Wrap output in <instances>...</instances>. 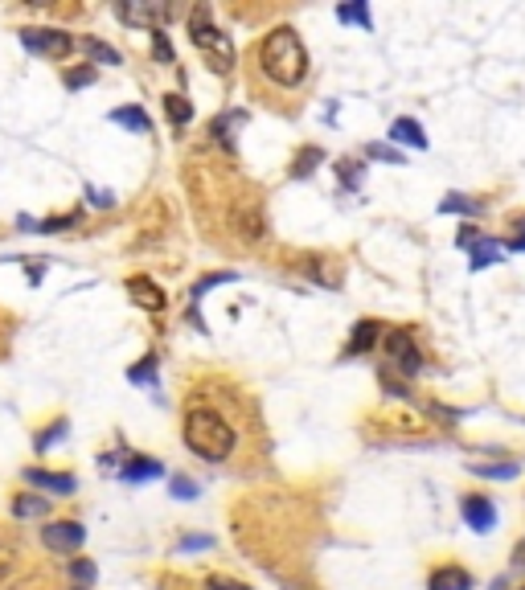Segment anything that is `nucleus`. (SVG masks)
I'll use <instances>...</instances> for the list:
<instances>
[{
	"mask_svg": "<svg viewBox=\"0 0 525 590\" xmlns=\"http://www.w3.org/2000/svg\"><path fill=\"white\" fill-rule=\"evenodd\" d=\"M259 66L275 87L296 90L304 78H308L312 58H308V46H304L300 33H296L292 25H280V30H271L259 41Z\"/></svg>",
	"mask_w": 525,
	"mask_h": 590,
	"instance_id": "f257e3e1",
	"label": "nucleus"
},
{
	"mask_svg": "<svg viewBox=\"0 0 525 590\" xmlns=\"http://www.w3.org/2000/svg\"><path fill=\"white\" fill-rule=\"evenodd\" d=\"M185 447L197 459H210V464H222L234 451V426L226 423L218 410L197 406L185 415Z\"/></svg>",
	"mask_w": 525,
	"mask_h": 590,
	"instance_id": "f03ea898",
	"label": "nucleus"
},
{
	"mask_svg": "<svg viewBox=\"0 0 525 590\" xmlns=\"http://www.w3.org/2000/svg\"><path fill=\"white\" fill-rule=\"evenodd\" d=\"M189 41L197 46V54L205 58V66L214 70V74H230L234 70V41L226 30H218L210 9H194L189 13Z\"/></svg>",
	"mask_w": 525,
	"mask_h": 590,
	"instance_id": "7ed1b4c3",
	"label": "nucleus"
},
{
	"mask_svg": "<svg viewBox=\"0 0 525 590\" xmlns=\"http://www.w3.org/2000/svg\"><path fill=\"white\" fill-rule=\"evenodd\" d=\"M386 357L394 361V369H399V373H407V378H415L418 369H423V353H418L415 337H410L407 329L386 332Z\"/></svg>",
	"mask_w": 525,
	"mask_h": 590,
	"instance_id": "20e7f679",
	"label": "nucleus"
},
{
	"mask_svg": "<svg viewBox=\"0 0 525 590\" xmlns=\"http://www.w3.org/2000/svg\"><path fill=\"white\" fill-rule=\"evenodd\" d=\"M116 17L124 21V25H136V30H160L168 21V4H148V0H124V4H116Z\"/></svg>",
	"mask_w": 525,
	"mask_h": 590,
	"instance_id": "39448f33",
	"label": "nucleus"
},
{
	"mask_svg": "<svg viewBox=\"0 0 525 590\" xmlns=\"http://www.w3.org/2000/svg\"><path fill=\"white\" fill-rule=\"evenodd\" d=\"M21 41L33 54H46V58H66L74 49V38L66 30H21Z\"/></svg>",
	"mask_w": 525,
	"mask_h": 590,
	"instance_id": "423d86ee",
	"label": "nucleus"
},
{
	"mask_svg": "<svg viewBox=\"0 0 525 590\" xmlns=\"http://www.w3.org/2000/svg\"><path fill=\"white\" fill-rule=\"evenodd\" d=\"M41 542L49 545V550H78V545L87 542V529L78 521H49L46 529H41Z\"/></svg>",
	"mask_w": 525,
	"mask_h": 590,
	"instance_id": "0eeeda50",
	"label": "nucleus"
},
{
	"mask_svg": "<svg viewBox=\"0 0 525 590\" xmlns=\"http://www.w3.org/2000/svg\"><path fill=\"white\" fill-rule=\"evenodd\" d=\"M25 484L46 488V492H58V496H70V492H74V475L46 472V467H30V472H25Z\"/></svg>",
	"mask_w": 525,
	"mask_h": 590,
	"instance_id": "6e6552de",
	"label": "nucleus"
},
{
	"mask_svg": "<svg viewBox=\"0 0 525 590\" xmlns=\"http://www.w3.org/2000/svg\"><path fill=\"white\" fill-rule=\"evenodd\" d=\"M464 521L472 525L477 533H488V529L496 525L493 500H488V496H468V500H464Z\"/></svg>",
	"mask_w": 525,
	"mask_h": 590,
	"instance_id": "1a4fd4ad",
	"label": "nucleus"
},
{
	"mask_svg": "<svg viewBox=\"0 0 525 590\" xmlns=\"http://www.w3.org/2000/svg\"><path fill=\"white\" fill-rule=\"evenodd\" d=\"M390 140H394V144H407V148L427 152V136H423V127H418L410 115H399L394 124H390Z\"/></svg>",
	"mask_w": 525,
	"mask_h": 590,
	"instance_id": "9d476101",
	"label": "nucleus"
},
{
	"mask_svg": "<svg viewBox=\"0 0 525 590\" xmlns=\"http://www.w3.org/2000/svg\"><path fill=\"white\" fill-rule=\"evenodd\" d=\"M127 291H132V300H136L140 308H148V312H160V308H165V291L156 287L152 279H144V275L127 279Z\"/></svg>",
	"mask_w": 525,
	"mask_h": 590,
	"instance_id": "9b49d317",
	"label": "nucleus"
},
{
	"mask_svg": "<svg viewBox=\"0 0 525 590\" xmlns=\"http://www.w3.org/2000/svg\"><path fill=\"white\" fill-rule=\"evenodd\" d=\"M427 590H472V574L460 566H439L427 578Z\"/></svg>",
	"mask_w": 525,
	"mask_h": 590,
	"instance_id": "f8f14e48",
	"label": "nucleus"
},
{
	"mask_svg": "<svg viewBox=\"0 0 525 590\" xmlns=\"http://www.w3.org/2000/svg\"><path fill=\"white\" fill-rule=\"evenodd\" d=\"M468 254H472V271H485V267H493V262L505 259V243H496L493 234H485Z\"/></svg>",
	"mask_w": 525,
	"mask_h": 590,
	"instance_id": "ddd939ff",
	"label": "nucleus"
},
{
	"mask_svg": "<svg viewBox=\"0 0 525 590\" xmlns=\"http://www.w3.org/2000/svg\"><path fill=\"white\" fill-rule=\"evenodd\" d=\"M13 517H17V521L49 517V500H46V496H38V492H25V496H17V500H13Z\"/></svg>",
	"mask_w": 525,
	"mask_h": 590,
	"instance_id": "4468645a",
	"label": "nucleus"
},
{
	"mask_svg": "<svg viewBox=\"0 0 525 590\" xmlns=\"http://www.w3.org/2000/svg\"><path fill=\"white\" fill-rule=\"evenodd\" d=\"M119 475H124L127 484H140V480H160V475H165V464H156V459H144V455H140V459H132V464H127Z\"/></svg>",
	"mask_w": 525,
	"mask_h": 590,
	"instance_id": "2eb2a0df",
	"label": "nucleus"
},
{
	"mask_svg": "<svg viewBox=\"0 0 525 590\" xmlns=\"http://www.w3.org/2000/svg\"><path fill=\"white\" fill-rule=\"evenodd\" d=\"M111 124L127 127V132H152L144 107H116V111H111Z\"/></svg>",
	"mask_w": 525,
	"mask_h": 590,
	"instance_id": "dca6fc26",
	"label": "nucleus"
},
{
	"mask_svg": "<svg viewBox=\"0 0 525 590\" xmlns=\"http://www.w3.org/2000/svg\"><path fill=\"white\" fill-rule=\"evenodd\" d=\"M382 324L378 320H361V324H353V337H349V353H366V348H374V340H378Z\"/></svg>",
	"mask_w": 525,
	"mask_h": 590,
	"instance_id": "f3484780",
	"label": "nucleus"
},
{
	"mask_svg": "<svg viewBox=\"0 0 525 590\" xmlns=\"http://www.w3.org/2000/svg\"><path fill=\"white\" fill-rule=\"evenodd\" d=\"M337 21H345V25H361V30H374V17H370V4H366V0L340 4V9H337Z\"/></svg>",
	"mask_w": 525,
	"mask_h": 590,
	"instance_id": "a211bd4d",
	"label": "nucleus"
},
{
	"mask_svg": "<svg viewBox=\"0 0 525 590\" xmlns=\"http://www.w3.org/2000/svg\"><path fill=\"white\" fill-rule=\"evenodd\" d=\"M468 472L485 475V480H517V475H521V464H472Z\"/></svg>",
	"mask_w": 525,
	"mask_h": 590,
	"instance_id": "6ab92c4d",
	"label": "nucleus"
},
{
	"mask_svg": "<svg viewBox=\"0 0 525 590\" xmlns=\"http://www.w3.org/2000/svg\"><path fill=\"white\" fill-rule=\"evenodd\" d=\"M321 160H324L321 148H312V144H308V148H300V156L292 160V176H300V181H304V176H312Z\"/></svg>",
	"mask_w": 525,
	"mask_h": 590,
	"instance_id": "aec40b11",
	"label": "nucleus"
},
{
	"mask_svg": "<svg viewBox=\"0 0 525 590\" xmlns=\"http://www.w3.org/2000/svg\"><path fill=\"white\" fill-rule=\"evenodd\" d=\"M82 49H87L95 62H103V66H119V49H111L108 41H99V38H82Z\"/></svg>",
	"mask_w": 525,
	"mask_h": 590,
	"instance_id": "412c9836",
	"label": "nucleus"
},
{
	"mask_svg": "<svg viewBox=\"0 0 525 590\" xmlns=\"http://www.w3.org/2000/svg\"><path fill=\"white\" fill-rule=\"evenodd\" d=\"M165 111H168V119H173L176 127H185L189 119H194V107H189L185 95H165Z\"/></svg>",
	"mask_w": 525,
	"mask_h": 590,
	"instance_id": "4be33fe9",
	"label": "nucleus"
},
{
	"mask_svg": "<svg viewBox=\"0 0 525 590\" xmlns=\"http://www.w3.org/2000/svg\"><path fill=\"white\" fill-rule=\"evenodd\" d=\"M17 558H21V545H13L9 537L0 533V582H4L13 570H17Z\"/></svg>",
	"mask_w": 525,
	"mask_h": 590,
	"instance_id": "5701e85b",
	"label": "nucleus"
},
{
	"mask_svg": "<svg viewBox=\"0 0 525 590\" xmlns=\"http://www.w3.org/2000/svg\"><path fill=\"white\" fill-rule=\"evenodd\" d=\"M439 209H443V213H468V218H477V213H480V201H472V197H460V193H448L443 201H439Z\"/></svg>",
	"mask_w": 525,
	"mask_h": 590,
	"instance_id": "b1692460",
	"label": "nucleus"
},
{
	"mask_svg": "<svg viewBox=\"0 0 525 590\" xmlns=\"http://www.w3.org/2000/svg\"><path fill=\"white\" fill-rule=\"evenodd\" d=\"M366 156H370V160H382V165H407L399 148H390V144H366Z\"/></svg>",
	"mask_w": 525,
	"mask_h": 590,
	"instance_id": "393cba45",
	"label": "nucleus"
},
{
	"mask_svg": "<svg viewBox=\"0 0 525 590\" xmlns=\"http://www.w3.org/2000/svg\"><path fill=\"white\" fill-rule=\"evenodd\" d=\"M127 378L136 381V386H152L156 381V357H144L136 369H127Z\"/></svg>",
	"mask_w": 525,
	"mask_h": 590,
	"instance_id": "a878e982",
	"label": "nucleus"
},
{
	"mask_svg": "<svg viewBox=\"0 0 525 590\" xmlns=\"http://www.w3.org/2000/svg\"><path fill=\"white\" fill-rule=\"evenodd\" d=\"M340 173V181H345V189H357L361 184V173H366V165H353V160H337L332 165Z\"/></svg>",
	"mask_w": 525,
	"mask_h": 590,
	"instance_id": "bb28decb",
	"label": "nucleus"
},
{
	"mask_svg": "<svg viewBox=\"0 0 525 590\" xmlns=\"http://www.w3.org/2000/svg\"><path fill=\"white\" fill-rule=\"evenodd\" d=\"M234 279H238V275H234V271H230V275H226V271H222V275H205V279L194 287V304L202 300V295H205V291H210V287H222V283H234Z\"/></svg>",
	"mask_w": 525,
	"mask_h": 590,
	"instance_id": "cd10ccee",
	"label": "nucleus"
},
{
	"mask_svg": "<svg viewBox=\"0 0 525 590\" xmlns=\"http://www.w3.org/2000/svg\"><path fill=\"white\" fill-rule=\"evenodd\" d=\"M173 496L176 500H197V484L189 475H173Z\"/></svg>",
	"mask_w": 525,
	"mask_h": 590,
	"instance_id": "c85d7f7f",
	"label": "nucleus"
},
{
	"mask_svg": "<svg viewBox=\"0 0 525 590\" xmlns=\"http://www.w3.org/2000/svg\"><path fill=\"white\" fill-rule=\"evenodd\" d=\"M70 574H74L82 586H90L95 582V561H87V558H78V561H70Z\"/></svg>",
	"mask_w": 525,
	"mask_h": 590,
	"instance_id": "c756f323",
	"label": "nucleus"
},
{
	"mask_svg": "<svg viewBox=\"0 0 525 590\" xmlns=\"http://www.w3.org/2000/svg\"><path fill=\"white\" fill-rule=\"evenodd\" d=\"M480 238H485V234H480L477 226H460V234H456V246H460V251H472V246H477Z\"/></svg>",
	"mask_w": 525,
	"mask_h": 590,
	"instance_id": "7c9ffc66",
	"label": "nucleus"
},
{
	"mask_svg": "<svg viewBox=\"0 0 525 590\" xmlns=\"http://www.w3.org/2000/svg\"><path fill=\"white\" fill-rule=\"evenodd\" d=\"M210 545H214V537L197 533V537H181V545H176V550H181V553H194V550H210Z\"/></svg>",
	"mask_w": 525,
	"mask_h": 590,
	"instance_id": "2f4dec72",
	"label": "nucleus"
},
{
	"mask_svg": "<svg viewBox=\"0 0 525 590\" xmlns=\"http://www.w3.org/2000/svg\"><path fill=\"white\" fill-rule=\"evenodd\" d=\"M90 82H95V70H70V74H66V87L70 90H78V87H90Z\"/></svg>",
	"mask_w": 525,
	"mask_h": 590,
	"instance_id": "473e14b6",
	"label": "nucleus"
},
{
	"mask_svg": "<svg viewBox=\"0 0 525 590\" xmlns=\"http://www.w3.org/2000/svg\"><path fill=\"white\" fill-rule=\"evenodd\" d=\"M152 49H156V58H160V62H173V46H168V38L160 30L152 33Z\"/></svg>",
	"mask_w": 525,
	"mask_h": 590,
	"instance_id": "72a5a7b5",
	"label": "nucleus"
},
{
	"mask_svg": "<svg viewBox=\"0 0 525 590\" xmlns=\"http://www.w3.org/2000/svg\"><path fill=\"white\" fill-rule=\"evenodd\" d=\"M62 435H66V423H54V431H46V435L38 439V451H46V447H54V443H58Z\"/></svg>",
	"mask_w": 525,
	"mask_h": 590,
	"instance_id": "f704fd0d",
	"label": "nucleus"
},
{
	"mask_svg": "<svg viewBox=\"0 0 525 590\" xmlns=\"http://www.w3.org/2000/svg\"><path fill=\"white\" fill-rule=\"evenodd\" d=\"M205 590H251V586H243V582H230V578H210V582H205Z\"/></svg>",
	"mask_w": 525,
	"mask_h": 590,
	"instance_id": "c9c22d12",
	"label": "nucleus"
},
{
	"mask_svg": "<svg viewBox=\"0 0 525 590\" xmlns=\"http://www.w3.org/2000/svg\"><path fill=\"white\" fill-rule=\"evenodd\" d=\"M90 205H99V209H108V205H116V197H111L108 189H90Z\"/></svg>",
	"mask_w": 525,
	"mask_h": 590,
	"instance_id": "e433bc0d",
	"label": "nucleus"
},
{
	"mask_svg": "<svg viewBox=\"0 0 525 590\" xmlns=\"http://www.w3.org/2000/svg\"><path fill=\"white\" fill-rule=\"evenodd\" d=\"M78 590H82V586H78Z\"/></svg>",
	"mask_w": 525,
	"mask_h": 590,
	"instance_id": "4c0bfd02",
	"label": "nucleus"
}]
</instances>
